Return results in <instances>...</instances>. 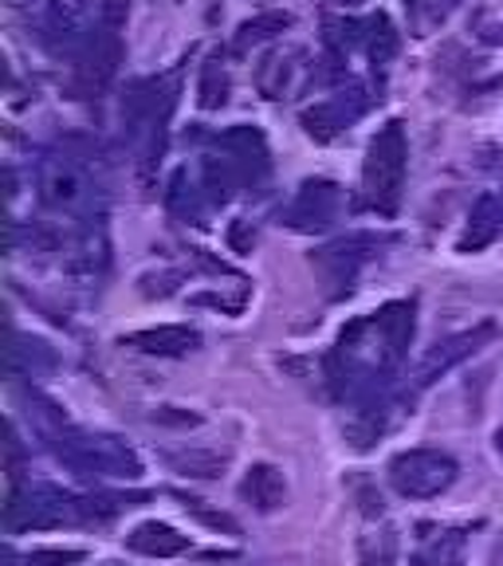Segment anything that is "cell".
<instances>
[{
  "label": "cell",
  "instance_id": "cell-1",
  "mask_svg": "<svg viewBox=\"0 0 503 566\" xmlns=\"http://www.w3.org/2000/svg\"><path fill=\"white\" fill-rule=\"evenodd\" d=\"M413 327V303H386L374 315L354 318L327 358V381L335 398L350 401L354 409L389 401V386L406 363Z\"/></svg>",
  "mask_w": 503,
  "mask_h": 566
},
{
  "label": "cell",
  "instance_id": "cell-2",
  "mask_svg": "<svg viewBox=\"0 0 503 566\" xmlns=\"http://www.w3.org/2000/svg\"><path fill=\"white\" fill-rule=\"evenodd\" d=\"M44 441L55 457L80 476H111V480H138L142 460L126 441L111 433H91V429H75L63 417L44 424Z\"/></svg>",
  "mask_w": 503,
  "mask_h": 566
},
{
  "label": "cell",
  "instance_id": "cell-3",
  "mask_svg": "<svg viewBox=\"0 0 503 566\" xmlns=\"http://www.w3.org/2000/svg\"><path fill=\"white\" fill-rule=\"evenodd\" d=\"M268 142L256 126H232L217 138L212 154L201 161V186L209 189V201H229L232 189L260 186L268 177Z\"/></svg>",
  "mask_w": 503,
  "mask_h": 566
},
{
  "label": "cell",
  "instance_id": "cell-4",
  "mask_svg": "<svg viewBox=\"0 0 503 566\" xmlns=\"http://www.w3.org/2000/svg\"><path fill=\"white\" fill-rule=\"evenodd\" d=\"M177 83L174 80H138L123 95V126L142 161L161 158L166 150V123L174 115Z\"/></svg>",
  "mask_w": 503,
  "mask_h": 566
},
{
  "label": "cell",
  "instance_id": "cell-5",
  "mask_svg": "<svg viewBox=\"0 0 503 566\" xmlns=\"http://www.w3.org/2000/svg\"><path fill=\"white\" fill-rule=\"evenodd\" d=\"M406 166H409V142L401 123H386L370 138V150L363 161V197L378 217H394L406 189Z\"/></svg>",
  "mask_w": 503,
  "mask_h": 566
},
{
  "label": "cell",
  "instance_id": "cell-6",
  "mask_svg": "<svg viewBox=\"0 0 503 566\" xmlns=\"http://www.w3.org/2000/svg\"><path fill=\"white\" fill-rule=\"evenodd\" d=\"M40 186V201L48 209L63 212V217H91L103 205V189L91 177V169L71 154H48L35 174Z\"/></svg>",
  "mask_w": 503,
  "mask_h": 566
},
{
  "label": "cell",
  "instance_id": "cell-7",
  "mask_svg": "<svg viewBox=\"0 0 503 566\" xmlns=\"http://www.w3.org/2000/svg\"><path fill=\"white\" fill-rule=\"evenodd\" d=\"M83 520V500L55 484H24L4 504V527L9 531H48L63 523Z\"/></svg>",
  "mask_w": 503,
  "mask_h": 566
},
{
  "label": "cell",
  "instance_id": "cell-8",
  "mask_svg": "<svg viewBox=\"0 0 503 566\" xmlns=\"http://www.w3.org/2000/svg\"><path fill=\"white\" fill-rule=\"evenodd\" d=\"M457 460L441 449H409L389 460V484L406 500H433L457 484Z\"/></svg>",
  "mask_w": 503,
  "mask_h": 566
},
{
  "label": "cell",
  "instance_id": "cell-9",
  "mask_svg": "<svg viewBox=\"0 0 503 566\" xmlns=\"http://www.w3.org/2000/svg\"><path fill=\"white\" fill-rule=\"evenodd\" d=\"M381 240L378 237H366V232H354L346 240H335V244L318 248L315 256H311V268L323 275V287H327V300H343L350 295L354 280L378 256Z\"/></svg>",
  "mask_w": 503,
  "mask_h": 566
},
{
  "label": "cell",
  "instance_id": "cell-10",
  "mask_svg": "<svg viewBox=\"0 0 503 566\" xmlns=\"http://www.w3.org/2000/svg\"><path fill=\"white\" fill-rule=\"evenodd\" d=\"M91 9L87 0H44L40 9V44L52 55H80L91 35Z\"/></svg>",
  "mask_w": 503,
  "mask_h": 566
},
{
  "label": "cell",
  "instance_id": "cell-11",
  "mask_svg": "<svg viewBox=\"0 0 503 566\" xmlns=\"http://www.w3.org/2000/svg\"><path fill=\"white\" fill-rule=\"evenodd\" d=\"M338 212H343V189L327 177H311L303 181L295 201L287 205L283 212V224H292L295 232H318V229H331L338 221Z\"/></svg>",
  "mask_w": 503,
  "mask_h": 566
},
{
  "label": "cell",
  "instance_id": "cell-12",
  "mask_svg": "<svg viewBox=\"0 0 503 566\" xmlns=\"http://www.w3.org/2000/svg\"><path fill=\"white\" fill-rule=\"evenodd\" d=\"M492 335H495L492 323H480V327L464 331V335H452V338H444V343H437L433 350H429V354L421 358V363H417V370H413V378H409L406 394H409V398H417V394L433 386V381L441 378V374H449L452 366L464 363L469 354H476L480 346H484Z\"/></svg>",
  "mask_w": 503,
  "mask_h": 566
},
{
  "label": "cell",
  "instance_id": "cell-13",
  "mask_svg": "<svg viewBox=\"0 0 503 566\" xmlns=\"http://www.w3.org/2000/svg\"><path fill=\"white\" fill-rule=\"evenodd\" d=\"M363 115H366V91L350 87V91H338V95L323 98V103L307 106V111H303V130L315 142H331L343 130H350Z\"/></svg>",
  "mask_w": 503,
  "mask_h": 566
},
{
  "label": "cell",
  "instance_id": "cell-14",
  "mask_svg": "<svg viewBox=\"0 0 503 566\" xmlns=\"http://www.w3.org/2000/svg\"><path fill=\"white\" fill-rule=\"evenodd\" d=\"M123 346H130L138 354H158V358H181V354L201 346V331L186 327V323H169V327H150L138 331V335H126Z\"/></svg>",
  "mask_w": 503,
  "mask_h": 566
},
{
  "label": "cell",
  "instance_id": "cell-15",
  "mask_svg": "<svg viewBox=\"0 0 503 566\" xmlns=\"http://www.w3.org/2000/svg\"><path fill=\"white\" fill-rule=\"evenodd\" d=\"M130 551H138V555H150V558H174L181 555V551H189V535H181L177 527H169V523H138V527L130 531Z\"/></svg>",
  "mask_w": 503,
  "mask_h": 566
},
{
  "label": "cell",
  "instance_id": "cell-16",
  "mask_svg": "<svg viewBox=\"0 0 503 566\" xmlns=\"http://www.w3.org/2000/svg\"><path fill=\"white\" fill-rule=\"evenodd\" d=\"M503 229V209L500 201H495L492 193L476 197V205H472L469 212V229H464V237H460V252H480V248H488L495 237H500Z\"/></svg>",
  "mask_w": 503,
  "mask_h": 566
},
{
  "label": "cell",
  "instance_id": "cell-17",
  "mask_svg": "<svg viewBox=\"0 0 503 566\" xmlns=\"http://www.w3.org/2000/svg\"><path fill=\"white\" fill-rule=\"evenodd\" d=\"M295 60H300V52H272L268 55L256 71L260 95H268V98L292 95V87L300 83V71H303V63H295Z\"/></svg>",
  "mask_w": 503,
  "mask_h": 566
},
{
  "label": "cell",
  "instance_id": "cell-18",
  "mask_svg": "<svg viewBox=\"0 0 503 566\" xmlns=\"http://www.w3.org/2000/svg\"><path fill=\"white\" fill-rule=\"evenodd\" d=\"M287 28H292V12H283V9L256 12V17L244 20V24L237 28V35H232V55L252 52V48L268 44V40H275V35L287 32Z\"/></svg>",
  "mask_w": 503,
  "mask_h": 566
},
{
  "label": "cell",
  "instance_id": "cell-19",
  "mask_svg": "<svg viewBox=\"0 0 503 566\" xmlns=\"http://www.w3.org/2000/svg\"><path fill=\"white\" fill-rule=\"evenodd\" d=\"M240 492H244V500H252L260 512H275V507L287 500V484H283L280 469H272V464H252L244 484H240Z\"/></svg>",
  "mask_w": 503,
  "mask_h": 566
},
{
  "label": "cell",
  "instance_id": "cell-20",
  "mask_svg": "<svg viewBox=\"0 0 503 566\" xmlns=\"http://www.w3.org/2000/svg\"><path fill=\"white\" fill-rule=\"evenodd\" d=\"M201 197H205V189H197V181L189 177V169H177V174L169 177L166 205H169V212H177V217H181V221L201 224V217H205Z\"/></svg>",
  "mask_w": 503,
  "mask_h": 566
},
{
  "label": "cell",
  "instance_id": "cell-21",
  "mask_svg": "<svg viewBox=\"0 0 503 566\" xmlns=\"http://www.w3.org/2000/svg\"><path fill=\"white\" fill-rule=\"evenodd\" d=\"M409 566H464V535L460 531H441L433 539H425Z\"/></svg>",
  "mask_w": 503,
  "mask_h": 566
},
{
  "label": "cell",
  "instance_id": "cell-22",
  "mask_svg": "<svg viewBox=\"0 0 503 566\" xmlns=\"http://www.w3.org/2000/svg\"><path fill=\"white\" fill-rule=\"evenodd\" d=\"M55 366V354L48 350V343H40V338H20L12 335V346H9V370L12 374H40V370H52Z\"/></svg>",
  "mask_w": 503,
  "mask_h": 566
},
{
  "label": "cell",
  "instance_id": "cell-23",
  "mask_svg": "<svg viewBox=\"0 0 503 566\" xmlns=\"http://www.w3.org/2000/svg\"><path fill=\"white\" fill-rule=\"evenodd\" d=\"M197 103L201 111H221L229 103V71L221 60H209L201 67V83H197Z\"/></svg>",
  "mask_w": 503,
  "mask_h": 566
},
{
  "label": "cell",
  "instance_id": "cell-24",
  "mask_svg": "<svg viewBox=\"0 0 503 566\" xmlns=\"http://www.w3.org/2000/svg\"><path fill=\"white\" fill-rule=\"evenodd\" d=\"M366 52H370L374 63H389L398 55V28H394V20L386 12L366 20Z\"/></svg>",
  "mask_w": 503,
  "mask_h": 566
},
{
  "label": "cell",
  "instance_id": "cell-25",
  "mask_svg": "<svg viewBox=\"0 0 503 566\" xmlns=\"http://www.w3.org/2000/svg\"><path fill=\"white\" fill-rule=\"evenodd\" d=\"M71 563H83V551L52 547V551H32V555H28V566H71Z\"/></svg>",
  "mask_w": 503,
  "mask_h": 566
},
{
  "label": "cell",
  "instance_id": "cell-26",
  "mask_svg": "<svg viewBox=\"0 0 503 566\" xmlns=\"http://www.w3.org/2000/svg\"><path fill=\"white\" fill-rule=\"evenodd\" d=\"M232 244H237V248H248V232H244V224H237V229H232Z\"/></svg>",
  "mask_w": 503,
  "mask_h": 566
},
{
  "label": "cell",
  "instance_id": "cell-27",
  "mask_svg": "<svg viewBox=\"0 0 503 566\" xmlns=\"http://www.w3.org/2000/svg\"><path fill=\"white\" fill-rule=\"evenodd\" d=\"M495 449L503 452V424H500V433H495Z\"/></svg>",
  "mask_w": 503,
  "mask_h": 566
},
{
  "label": "cell",
  "instance_id": "cell-28",
  "mask_svg": "<svg viewBox=\"0 0 503 566\" xmlns=\"http://www.w3.org/2000/svg\"><path fill=\"white\" fill-rule=\"evenodd\" d=\"M406 4H409V0H406Z\"/></svg>",
  "mask_w": 503,
  "mask_h": 566
}]
</instances>
